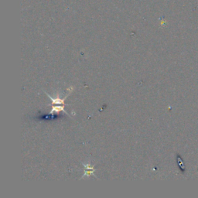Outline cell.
<instances>
[{
  "label": "cell",
  "instance_id": "6da1fadb",
  "mask_svg": "<svg viewBox=\"0 0 198 198\" xmlns=\"http://www.w3.org/2000/svg\"><path fill=\"white\" fill-rule=\"evenodd\" d=\"M46 94H47V95L49 97H50V99H51V101H52V103L54 104H60V105H65L64 104V101H65V99H66V97H67V95L66 96V97H64V98H60V97H59V95H58L57 94V96L56 97H55V98H54V97H51V96H50L48 94H47V93H46Z\"/></svg>",
  "mask_w": 198,
  "mask_h": 198
}]
</instances>
